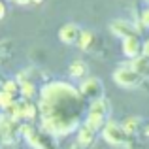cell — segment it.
<instances>
[{
	"mask_svg": "<svg viewBox=\"0 0 149 149\" xmlns=\"http://www.w3.org/2000/svg\"><path fill=\"white\" fill-rule=\"evenodd\" d=\"M40 115L42 132L51 136H66L79 128L81 96L79 89L72 87L66 81H51L40 91Z\"/></svg>",
	"mask_w": 149,
	"mask_h": 149,
	"instance_id": "1",
	"label": "cell"
},
{
	"mask_svg": "<svg viewBox=\"0 0 149 149\" xmlns=\"http://www.w3.org/2000/svg\"><path fill=\"white\" fill-rule=\"evenodd\" d=\"M113 81L123 89H136L142 85L143 76H140L138 72H134L128 66H121V68H117L113 72Z\"/></svg>",
	"mask_w": 149,
	"mask_h": 149,
	"instance_id": "2",
	"label": "cell"
},
{
	"mask_svg": "<svg viewBox=\"0 0 149 149\" xmlns=\"http://www.w3.org/2000/svg\"><path fill=\"white\" fill-rule=\"evenodd\" d=\"M102 138L108 143H111V146H127L130 136L123 130V127H121L119 123L108 121V123L104 125V128H102Z\"/></svg>",
	"mask_w": 149,
	"mask_h": 149,
	"instance_id": "3",
	"label": "cell"
},
{
	"mask_svg": "<svg viewBox=\"0 0 149 149\" xmlns=\"http://www.w3.org/2000/svg\"><path fill=\"white\" fill-rule=\"evenodd\" d=\"M17 136H19L17 123L8 113H0V140H2V143L11 146V143H15Z\"/></svg>",
	"mask_w": 149,
	"mask_h": 149,
	"instance_id": "4",
	"label": "cell"
},
{
	"mask_svg": "<svg viewBox=\"0 0 149 149\" xmlns=\"http://www.w3.org/2000/svg\"><path fill=\"white\" fill-rule=\"evenodd\" d=\"M79 93L83 98H89V100H98V98H104V85L98 77H85L83 81L79 83Z\"/></svg>",
	"mask_w": 149,
	"mask_h": 149,
	"instance_id": "5",
	"label": "cell"
},
{
	"mask_svg": "<svg viewBox=\"0 0 149 149\" xmlns=\"http://www.w3.org/2000/svg\"><path fill=\"white\" fill-rule=\"evenodd\" d=\"M121 49H123V55L128 58H136L142 55V42H140L138 34H132V36L123 38L121 42Z\"/></svg>",
	"mask_w": 149,
	"mask_h": 149,
	"instance_id": "6",
	"label": "cell"
},
{
	"mask_svg": "<svg viewBox=\"0 0 149 149\" xmlns=\"http://www.w3.org/2000/svg\"><path fill=\"white\" fill-rule=\"evenodd\" d=\"M109 32L113 34V36L117 38H127V36H132V34H136V29L134 25H132L130 21H127V19H113L111 23H109Z\"/></svg>",
	"mask_w": 149,
	"mask_h": 149,
	"instance_id": "7",
	"label": "cell"
},
{
	"mask_svg": "<svg viewBox=\"0 0 149 149\" xmlns=\"http://www.w3.org/2000/svg\"><path fill=\"white\" fill-rule=\"evenodd\" d=\"M81 34V29L76 25V23H66L58 29V40L66 45H72V44H77V38Z\"/></svg>",
	"mask_w": 149,
	"mask_h": 149,
	"instance_id": "8",
	"label": "cell"
},
{
	"mask_svg": "<svg viewBox=\"0 0 149 149\" xmlns=\"http://www.w3.org/2000/svg\"><path fill=\"white\" fill-rule=\"evenodd\" d=\"M95 136H96V132L93 130V128H89L87 125H81V127L77 128V143L83 146V147L91 146V143L95 142Z\"/></svg>",
	"mask_w": 149,
	"mask_h": 149,
	"instance_id": "9",
	"label": "cell"
},
{
	"mask_svg": "<svg viewBox=\"0 0 149 149\" xmlns=\"http://www.w3.org/2000/svg\"><path fill=\"white\" fill-rule=\"evenodd\" d=\"M89 113H95V115L100 117H108L109 115V102L106 98H98V100H93L91 106H89Z\"/></svg>",
	"mask_w": 149,
	"mask_h": 149,
	"instance_id": "10",
	"label": "cell"
},
{
	"mask_svg": "<svg viewBox=\"0 0 149 149\" xmlns=\"http://www.w3.org/2000/svg\"><path fill=\"white\" fill-rule=\"evenodd\" d=\"M128 68H132L134 72H138L140 76H146V74H149V58L143 57V55H140V57H136V58H130Z\"/></svg>",
	"mask_w": 149,
	"mask_h": 149,
	"instance_id": "11",
	"label": "cell"
},
{
	"mask_svg": "<svg viewBox=\"0 0 149 149\" xmlns=\"http://www.w3.org/2000/svg\"><path fill=\"white\" fill-rule=\"evenodd\" d=\"M95 45V32L93 30H81L79 38H77V47L81 51H89Z\"/></svg>",
	"mask_w": 149,
	"mask_h": 149,
	"instance_id": "12",
	"label": "cell"
},
{
	"mask_svg": "<svg viewBox=\"0 0 149 149\" xmlns=\"http://www.w3.org/2000/svg\"><path fill=\"white\" fill-rule=\"evenodd\" d=\"M87 62L83 61H74L72 64L68 66V74L70 77H74V79H81V77H85V74H87Z\"/></svg>",
	"mask_w": 149,
	"mask_h": 149,
	"instance_id": "13",
	"label": "cell"
},
{
	"mask_svg": "<svg viewBox=\"0 0 149 149\" xmlns=\"http://www.w3.org/2000/svg\"><path fill=\"white\" fill-rule=\"evenodd\" d=\"M6 113L15 121V123H17V121H21V119H25V100L13 102V104L6 109Z\"/></svg>",
	"mask_w": 149,
	"mask_h": 149,
	"instance_id": "14",
	"label": "cell"
},
{
	"mask_svg": "<svg viewBox=\"0 0 149 149\" xmlns=\"http://www.w3.org/2000/svg\"><path fill=\"white\" fill-rule=\"evenodd\" d=\"M140 123H142V119H140V117H127V119L123 121V125H121V127H123V130L127 132L128 136H132V134H136V132H138V128H140Z\"/></svg>",
	"mask_w": 149,
	"mask_h": 149,
	"instance_id": "15",
	"label": "cell"
},
{
	"mask_svg": "<svg viewBox=\"0 0 149 149\" xmlns=\"http://www.w3.org/2000/svg\"><path fill=\"white\" fill-rule=\"evenodd\" d=\"M21 85V96H23V100H26V102H30L34 98V95H36V85L32 83V81H23V83H19Z\"/></svg>",
	"mask_w": 149,
	"mask_h": 149,
	"instance_id": "16",
	"label": "cell"
},
{
	"mask_svg": "<svg viewBox=\"0 0 149 149\" xmlns=\"http://www.w3.org/2000/svg\"><path fill=\"white\" fill-rule=\"evenodd\" d=\"M38 115H40V108H38V104H34L32 100H30V102L25 100V119L26 121H34Z\"/></svg>",
	"mask_w": 149,
	"mask_h": 149,
	"instance_id": "17",
	"label": "cell"
},
{
	"mask_svg": "<svg viewBox=\"0 0 149 149\" xmlns=\"http://www.w3.org/2000/svg\"><path fill=\"white\" fill-rule=\"evenodd\" d=\"M2 91H6V93H10V95H13V96H15L19 91H21V85H19V81H17V79H8V81H4Z\"/></svg>",
	"mask_w": 149,
	"mask_h": 149,
	"instance_id": "18",
	"label": "cell"
},
{
	"mask_svg": "<svg viewBox=\"0 0 149 149\" xmlns=\"http://www.w3.org/2000/svg\"><path fill=\"white\" fill-rule=\"evenodd\" d=\"M13 102H15L13 95H10V93H6V91H0V108L2 109H8Z\"/></svg>",
	"mask_w": 149,
	"mask_h": 149,
	"instance_id": "19",
	"label": "cell"
},
{
	"mask_svg": "<svg viewBox=\"0 0 149 149\" xmlns=\"http://www.w3.org/2000/svg\"><path fill=\"white\" fill-rule=\"evenodd\" d=\"M142 25L146 26V29H149V8L143 10V13H142Z\"/></svg>",
	"mask_w": 149,
	"mask_h": 149,
	"instance_id": "20",
	"label": "cell"
},
{
	"mask_svg": "<svg viewBox=\"0 0 149 149\" xmlns=\"http://www.w3.org/2000/svg\"><path fill=\"white\" fill-rule=\"evenodd\" d=\"M142 55L149 58V38H147L146 42H142Z\"/></svg>",
	"mask_w": 149,
	"mask_h": 149,
	"instance_id": "21",
	"label": "cell"
},
{
	"mask_svg": "<svg viewBox=\"0 0 149 149\" xmlns=\"http://www.w3.org/2000/svg\"><path fill=\"white\" fill-rule=\"evenodd\" d=\"M6 15V4H4V0H0V19Z\"/></svg>",
	"mask_w": 149,
	"mask_h": 149,
	"instance_id": "22",
	"label": "cell"
},
{
	"mask_svg": "<svg viewBox=\"0 0 149 149\" xmlns=\"http://www.w3.org/2000/svg\"><path fill=\"white\" fill-rule=\"evenodd\" d=\"M13 2H17V4H29V2H32V0H13Z\"/></svg>",
	"mask_w": 149,
	"mask_h": 149,
	"instance_id": "23",
	"label": "cell"
},
{
	"mask_svg": "<svg viewBox=\"0 0 149 149\" xmlns=\"http://www.w3.org/2000/svg\"><path fill=\"white\" fill-rule=\"evenodd\" d=\"M44 0H32V4H42Z\"/></svg>",
	"mask_w": 149,
	"mask_h": 149,
	"instance_id": "24",
	"label": "cell"
},
{
	"mask_svg": "<svg viewBox=\"0 0 149 149\" xmlns=\"http://www.w3.org/2000/svg\"><path fill=\"white\" fill-rule=\"evenodd\" d=\"M146 136H149V125L146 127Z\"/></svg>",
	"mask_w": 149,
	"mask_h": 149,
	"instance_id": "25",
	"label": "cell"
},
{
	"mask_svg": "<svg viewBox=\"0 0 149 149\" xmlns=\"http://www.w3.org/2000/svg\"><path fill=\"white\" fill-rule=\"evenodd\" d=\"M143 2H146V4H149V0H143Z\"/></svg>",
	"mask_w": 149,
	"mask_h": 149,
	"instance_id": "26",
	"label": "cell"
}]
</instances>
